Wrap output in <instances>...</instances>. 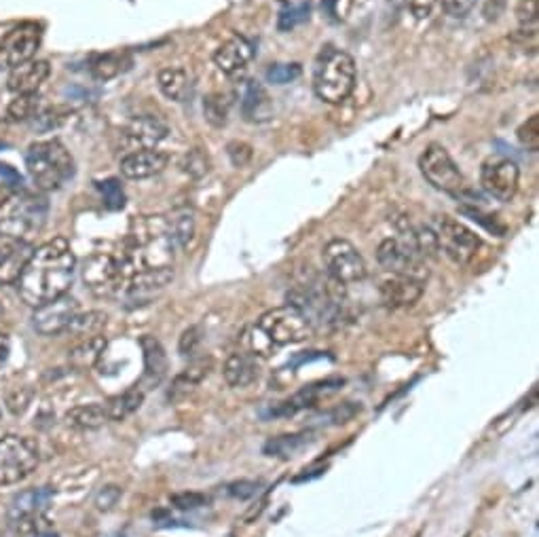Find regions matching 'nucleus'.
I'll return each mask as SVG.
<instances>
[{
  "label": "nucleus",
  "mask_w": 539,
  "mask_h": 537,
  "mask_svg": "<svg viewBox=\"0 0 539 537\" xmlns=\"http://www.w3.org/2000/svg\"><path fill=\"white\" fill-rule=\"evenodd\" d=\"M77 271L70 244L64 237H55L41 248H34L30 261L17 280L22 301L30 307H43L68 292Z\"/></svg>",
  "instance_id": "obj_1"
},
{
  "label": "nucleus",
  "mask_w": 539,
  "mask_h": 537,
  "mask_svg": "<svg viewBox=\"0 0 539 537\" xmlns=\"http://www.w3.org/2000/svg\"><path fill=\"white\" fill-rule=\"evenodd\" d=\"M174 250L176 244L167 229L165 216H142L129 233V250L121 263L129 275L148 269H165L174 265Z\"/></svg>",
  "instance_id": "obj_2"
},
{
  "label": "nucleus",
  "mask_w": 539,
  "mask_h": 537,
  "mask_svg": "<svg viewBox=\"0 0 539 537\" xmlns=\"http://www.w3.org/2000/svg\"><path fill=\"white\" fill-rule=\"evenodd\" d=\"M49 203L26 189H0V235L11 242H30L45 227Z\"/></svg>",
  "instance_id": "obj_3"
},
{
  "label": "nucleus",
  "mask_w": 539,
  "mask_h": 537,
  "mask_svg": "<svg viewBox=\"0 0 539 537\" xmlns=\"http://www.w3.org/2000/svg\"><path fill=\"white\" fill-rule=\"evenodd\" d=\"M26 170L36 191L51 193L74 176V159L60 140L34 142L26 153Z\"/></svg>",
  "instance_id": "obj_4"
},
{
  "label": "nucleus",
  "mask_w": 539,
  "mask_h": 537,
  "mask_svg": "<svg viewBox=\"0 0 539 537\" xmlns=\"http://www.w3.org/2000/svg\"><path fill=\"white\" fill-rule=\"evenodd\" d=\"M356 87V62L349 53L326 47L313 68V91L322 102L337 106Z\"/></svg>",
  "instance_id": "obj_5"
},
{
  "label": "nucleus",
  "mask_w": 539,
  "mask_h": 537,
  "mask_svg": "<svg viewBox=\"0 0 539 537\" xmlns=\"http://www.w3.org/2000/svg\"><path fill=\"white\" fill-rule=\"evenodd\" d=\"M256 328L263 332L265 339L273 347L301 343V341L309 339L311 332H313L309 320L292 305L275 307V309L263 313L260 320L256 322Z\"/></svg>",
  "instance_id": "obj_6"
},
{
  "label": "nucleus",
  "mask_w": 539,
  "mask_h": 537,
  "mask_svg": "<svg viewBox=\"0 0 539 537\" xmlns=\"http://www.w3.org/2000/svg\"><path fill=\"white\" fill-rule=\"evenodd\" d=\"M41 461L36 442L22 436L0 438V487L15 485L30 476Z\"/></svg>",
  "instance_id": "obj_7"
},
{
  "label": "nucleus",
  "mask_w": 539,
  "mask_h": 537,
  "mask_svg": "<svg viewBox=\"0 0 539 537\" xmlns=\"http://www.w3.org/2000/svg\"><path fill=\"white\" fill-rule=\"evenodd\" d=\"M434 231L438 235L440 252L459 267L468 265L482 244L478 233L451 216H438Z\"/></svg>",
  "instance_id": "obj_8"
},
{
  "label": "nucleus",
  "mask_w": 539,
  "mask_h": 537,
  "mask_svg": "<svg viewBox=\"0 0 539 537\" xmlns=\"http://www.w3.org/2000/svg\"><path fill=\"white\" fill-rule=\"evenodd\" d=\"M129 280V271L121 258L110 254L89 256L83 265V282L96 296L121 294Z\"/></svg>",
  "instance_id": "obj_9"
},
{
  "label": "nucleus",
  "mask_w": 539,
  "mask_h": 537,
  "mask_svg": "<svg viewBox=\"0 0 539 537\" xmlns=\"http://www.w3.org/2000/svg\"><path fill=\"white\" fill-rule=\"evenodd\" d=\"M419 170L434 189L455 195L463 189V174L442 144H430L419 157Z\"/></svg>",
  "instance_id": "obj_10"
},
{
  "label": "nucleus",
  "mask_w": 539,
  "mask_h": 537,
  "mask_svg": "<svg viewBox=\"0 0 539 537\" xmlns=\"http://www.w3.org/2000/svg\"><path fill=\"white\" fill-rule=\"evenodd\" d=\"M322 258L328 277L343 286L358 284L366 277L364 258L358 248L347 242V239H332V242H328L322 252Z\"/></svg>",
  "instance_id": "obj_11"
},
{
  "label": "nucleus",
  "mask_w": 539,
  "mask_h": 537,
  "mask_svg": "<svg viewBox=\"0 0 539 537\" xmlns=\"http://www.w3.org/2000/svg\"><path fill=\"white\" fill-rule=\"evenodd\" d=\"M377 261L379 265L392 275L411 277V280L425 282L430 277V269H427L423 258H419L411 248L398 242L396 237H389L377 248Z\"/></svg>",
  "instance_id": "obj_12"
},
{
  "label": "nucleus",
  "mask_w": 539,
  "mask_h": 537,
  "mask_svg": "<svg viewBox=\"0 0 539 537\" xmlns=\"http://www.w3.org/2000/svg\"><path fill=\"white\" fill-rule=\"evenodd\" d=\"M41 28L36 24H20L0 39V68H15L36 58L41 47Z\"/></svg>",
  "instance_id": "obj_13"
},
{
  "label": "nucleus",
  "mask_w": 539,
  "mask_h": 537,
  "mask_svg": "<svg viewBox=\"0 0 539 537\" xmlns=\"http://www.w3.org/2000/svg\"><path fill=\"white\" fill-rule=\"evenodd\" d=\"M520 170L512 159L506 157H489L482 163L480 184L482 191L497 201H512L518 191Z\"/></svg>",
  "instance_id": "obj_14"
},
{
  "label": "nucleus",
  "mask_w": 539,
  "mask_h": 537,
  "mask_svg": "<svg viewBox=\"0 0 539 537\" xmlns=\"http://www.w3.org/2000/svg\"><path fill=\"white\" fill-rule=\"evenodd\" d=\"M343 385H345V379H341V377H328V379H322V381L309 383V385L301 387V390L296 392L294 396H290V398H286L282 402H277L275 406H271L267 417H271V419H288V417L299 415L301 411H307V409H311V406L318 404V400L337 394Z\"/></svg>",
  "instance_id": "obj_15"
},
{
  "label": "nucleus",
  "mask_w": 539,
  "mask_h": 537,
  "mask_svg": "<svg viewBox=\"0 0 539 537\" xmlns=\"http://www.w3.org/2000/svg\"><path fill=\"white\" fill-rule=\"evenodd\" d=\"M172 280H174V267L138 271L129 275L121 294L127 307H142L155 301L157 296L172 284Z\"/></svg>",
  "instance_id": "obj_16"
},
{
  "label": "nucleus",
  "mask_w": 539,
  "mask_h": 537,
  "mask_svg": "<svg viewBox=\"0 0 539 537\" xmlns=\"http://www.w3.org/2000/svg\"><path fill=\"white\" fill-rule=\"evenodd\" d=\"M81 313L77 299L64 294L60 299H55L43 307L34 309L32 316V326L43 337H58L62 332H66L72 324V320Z\"/></svg>",
  "instance_id": "obj_17"
},
{
  "label": "nucleus",
  "mask_w": 539,
  "mask_h": 537,
  "mask_svg": "<svg viewBox=\"0 0 539 537\" xmlns=\"http://www.w3.org/2000/svg\"><path fill=\"white\" fill-rule=\"evenodd\" d=\"M167 134H170V127L163 119L155 115H138L121 132V148L125 155L148 151V148H155L161 140H165Z\"/></svg>",
  "instance_id": "obj_18"
},
{
  "label": "nucleus",
  "mask_w": 539,
  "mask_h": 537,
  "mask_svg": "<svg viewBox=\"0 0 539 537\" xmlns=\"http://www.w3.org/2000/svg\"><path fill=\"white\" fill-rule=\"evenodd\" d=\"M254 58V47L244 36H231L214 51L216 68L227 77H239Z\"/></svg>",
  "instance_id": "obj_19"
},
{
  "label": "nucleus",
  "mask_w": 539,
  "mask_h": 537,
  "mask_svg": "<svg viewBox=\"0 0 539 537\" xmlns=\"http://www.w3.org/2000/svg\"><path fill=\"white\" fill-rule=\"evenodd\" d=\"M379 294L383 305L392 309L413 307L423 296V282L411 280V277L402 275H389L381 282Z\"/></svg>",
  "instance_id": "obj_20"
},
{
  "label": "nucleus",
  "mask_w": 539,
  "mask_h": 537,
  "mask_svg": "<svg viewBox=\"0 0 539 537\" xmlns=\"http://www.w3.org/2000/svg\"><path fill=\"white\" fill-rule=\"evenodd\" d=\"M51 66L45 60H30L26 64H20L9 70V79L7 87L13 91L15 96H24V94H39V89L43 83L49 79Z\"/></svg>",
  "instance_id": "obj_21"
},
{
  "label": "nucleus",
  "mask_w": 539,
  "mask_h": 537,
  "mask_svg": "<svg viewBox=\"0 0 539 537\" xmlns=\"http://www.w3.org/2000/svg\"><path fill=\"white\" fill-rule=\"evenodd\" d=\"M167 161H170V157L163 151H157V148L127 153L121 159V174L129 180H146L161 174L167 168Z\"/></svg>",
  "instance_id": "obj_22"
},
{
  "label": "nucleus",
  "mask_w": 539,
  "mask_h": 537,
  "mask_svg": "<svg viewBox=\"0 0 539 537\" xmlns=\"http://www.w3.org/2000/svg\"><path fill=\"white\" fill-rule=\"evenodd\" d=\"M53 495L55 493L49 487L30 489V491H24L20 495H15L11 506H9V523L15 525V523L28 521V518L43 516L45 510L53 502Z\"/></svg>",
  "instance_id": "obj_23"
},
{
  "label": "nucleus",
  "mask_w": 539,
  "mask_h": 537,
  "mask_svg": "<svg viewBox=\"0 0 539 537\" xmlns=\"http://www.w3.org/2000/svg\"><path fill=\"white\" fill-rule=\"evenodd\" d=\"M32 252L34 246L30 242H11L9 239V244L0 246V286L17 284Z\"/></svg>",
  "instance_id": "obj_24"
},
{
  "label": "nucleus",
  "mask_w": 539,
  "mask_h": 537,
  "mask_svg": "<svg viewBox=\"0 0 539 537\" xmlns=\"http://www.w3.org/2000/svg\"><path fill=\"white\" fill-rule=\"evenodd\" d=\"M260 375V366L256 356L248 351H235L222 366V377L233 390H246Z\"/></svg>",
  "instance_id": "obj_25"
},
{
  "label": "nucleus",
  "mask_w": 539,
  "mask_h": 537,
  "mask_svg": "<svg viewBox=\"0 0 539 537\" xmlns=\"http://www.w3.org/2000/svg\"><path fill=\"white\" fill-rule=\"evenodd\" d=\"M241 115L250 123H265L273 117V100L263 83H246L244 96H241Z\"/></svg>",
  "instance_id": "obj_26"
},
{
  "label": "nucleus",
  "mask_w": 539,
  "mask_h": 537,
  "mask_svg": "<svg viewBox=\"0 0 539 537\" xmlns=\"http://www.w3.org/2000/svg\"><path fill=\"white\" fill-rule=\"evenodd\" d=\"M140 345L144 351V377L138 387L146 392V390H151V387H157L165 379L167 354L163 345L155 337H142Z\"/></svg>",
  "instance_id": "obj_27"
},
{
  "label": "nucleus",
  "mask_w": 539,
  "mask_h": 537,
  "mask_svg": "<svg viewBox=\"0 0 539 537\" xmlns=\"http://www.w3.org/2000/svg\"><path fill=\"white\" fill-rule=\"evenodd\" d=\"M210 370H212V358H195L187 368L182 370L180 375H176V379L172 383L170 398L180 400V398H187L189 394H193L195 387L203 379H208Z\"/></svg>",
  "instance_id": "obj_28"
},
{
  "label": "nucleus",
  "mask_w": 539,
  "mask_h": 537,
  "mask_svg": "<svg viewBox=\"0 0 539 537\" xmlns=\"http://www.w3.org/2000/svg\"><path fill=\"white\" fill-rule=\"evenodd\" d=\"M315 434L313 432H294L269 438L263 447V453L273 459H292L299 455L309 444H313Z\"/></svg>",
  "instance_id": "obj_29"
},
{
  "label": "nucleus",
  "mask_w": 539,
  "mask_h": 537,
  "mask_svg": "<svg viewBox=\"0 0 539 537\" xmlns=\"http://www.w3.org/2000/svg\"><path fill=\"white\" fill-rule=\"evenodd\" d=\"M165 220H167V229H170L176 248H189L197 231V220H195L193 208L189 206L174 208L170 216H165Z\"/></svg>",
  "instance_id": "obj_30"
},
{
  "label": "nucleus",
  "mask_w": 539,
  "mask_h": 537,
  "mask_svg": "<svg viewBox=\"0 0 539 537\" xmlns=\"http://www.w3.org/2000/svg\"><path fill=\"white\" fill-rule=\"evenodd\" d=\"M106 345H108V341L104 335H96V337L79 341L68 351L70 366L77 368V370H87L91 366H96L100 362V358L104 356Z\"/></svg>",
  "instance_id": "obj_31"
},
{
  "label": "nucleus",
  "mask_w": 539,
  "mask_h": 537,
  "mask_svg": "<svg viewBox=\"0 0 539 537\" xmlns=\"http://www.w3.org/2000/svg\"><path fill=\"white\" fill-rule=\"evenodd\" d=\"M66 423L77 430H98L108 423L104 404H79L66 413Z\"/></svg>",
  "instance_id": "obj_32"
},
{
  "label": "nucleus",
  "mask_w": 539,
  "mask_h": 537,
  "mask_svg": "<svg viewBox=\"0 0 539 537\" xmlns=\"http://www.w3.org/2000/svg\"><path fill=\"white\" fill-rule=\"evenodd\" d=\"M161 94L172 102H184L189 96V74L182 68H163L157 77Z\"/></svg>",
  "instance_id": "obj_33"
},
{
  "label": "nucleus",
  "mask_w": 539,
  "mask_h": 537,
  "mask_svg": "<svg viewBox=\"0 0 539 537\" xmlns=\"http://www.w3.org/2000/svg\"><path fill=\"white\" fill-rule=\"evenodd\" d=\"M144 402V390L140 387H132V390H127L115 398H110L104 406H106V415L108 421H123L129 415H134Z\"/></svg>",
  "instance_id": "obj_34"
},
{
  "label": "nucleus",
  "mask_w": 539,
  "mask_h": 537,
  "mask_svg": "<svg viewBox=\"0 0 539 537\" xmlns=\"http://www.w3.org/2000/svg\"><path fill=\"white\" fill-rule=\"evenodd\" d=\"M106 313L102 311H87V313H79L77 318L72 320L70 328L66 332H70L72 337H77L79 341L102 335V330L106 328Z\"/></svg>",
  "instance_id": "obj_35"
},
{
  "label": "nucleus",
  "mask_w": 539,
  "mask_h": 537,
  "mask_svg": "<svg viewBox=\"0 0 539 537\" xmlns=\"http://www.w3.org/2000/svg\"><path fill=\"white\" fill-rule=\"evenodd\" d=\"M43 98L39 94H24L15 96L7 108V115L11 121H32L41 113Z\"/></svg>",
  "instance_id": "obj_36"
},
{
  "label": "nucleus",
  "mask_w": 539,
  "mask_h": 537,
  "mask_svg": "<svg viewBox=\"0 0 539 537\" xmlns=\"http://www.w3.org/2000/svg\"><path fill=\"white\" fill-rule=\"evenodd\" d=\"M125 70V55L123 53H104L100 58L94 60L91 64V74L98 81H110L119 77V74Z\"/></svg>",
  "instance_id": "obj_37"
},
{
  "label": "nucleus",
  "mask_w": 539,
  "mask_h": 537,
  "mask_svg": "<svg viewBox=\"0 0 539 537\" xmlns=\"http://www.w3.org/2000/svg\"><path fill=\"white\" fill-rule=\"evenodd\" d=\"M203 117L212 127H225L229 121V100L222 94H210L203 100Z\"/></svg>",
  "instance_id": "obj_38"
},
{
  "label": "nucleus",
  "mask_w": 539,
  "mask_h": 537,
  "mask_svg": "<svg viewBox=\"0 0 539 537\" xmlns=\"http://www.w3.org/2000/svg\"><path fill=\"white\" fill-rule=\"evenodd\" d=\"M68 117L70 110L64 106H43L41 113L32 119V125L39 129V132H51V129H58Z\"/></svg>",
  "instance_id": "obj_39"
},
{
  "label": "nucleus",
  "mask_w": 539,
  "mask_h": 537,
  "mask_svg": "<svg viewBox=\"0 0 539 537\" xmlns=\"http://www.w3.org/2000/svg\"><path fill=\"white\" fill-rule=\"evenodd\" d=\"M309 13H311V7L309 3H301V5H292L288 9H284L280 13V20H277V28H280L282 32H290L294 30L296 26H301L309 20Z\"/></svg>",
  "instance_id": "obj_40"
},
{
  "label": "nucleus",
  "mask_w": 539,
  "mask_h": 537,
  "mask_svg": "<svg viewBox=\"0 0 539 537\" xmlns=\"http://www.w3.org/2000/svg\"><path fill=\"white\" fill-rule=\"evenodd\" d=\"M170 504L176 510L191 512V510H199L203 506H208L210 497L206 493H199V491H182V493H176L170 497Z\"/></svg>",
  "instance_id": "obj_41"
},
{
  "label": "nucleus",
  "mask_w": 539,
  "mask_h": 537,
  "mask_svg": "<svg viewBox=\"0 0 539 537\" xmlns=\"http://www.w3.org/2000/svg\"><path fill=\"white\" fill-rule=\"evenodd\" d=\"M182 168L193 180H199L210 172V159L206 153L201 151V148H193V151L184 157Z\"/></svg>",
  "instance_id": "obj_42"
},
{
  "label": "nucleus",
  "mask_w": 539,
  "mask_h": 537,
  "mask_svg": "<svg viewBox=\"0 0 539 537\" xmlns=\"http://www.w3.org/2000/svg\"><path fill=\"white\" fill-rule=\"evenodd\" d=\"M301 64H273L267 70V83L271 85H288L301 77Z\"/></svg>",
  "instance_id": "obj_43"
},
{
  "label": "nucleus",
  "mask_w": 539,
  "mask_h": 537,
  "mask_svg": "<svg viewBox=\"0 0 539 537\" xmlns=\"http://www.w3.org/2000/svg\"><path fill=\"white\" fill-rule=\"evenodd\" d=\"M518 142L523 144L527 151H539V115H531L523 125L518 127Z\"/></svg>",
  "instance_id": "obj_44"
},
{
  "label": "nucleus",
  "mask_w": 539,
  "mask_h": 537,
  "mask_svg": "<svg viewBox=\"0 0 539 537\" xmlns=\"http://www.w3.org/2000/svg\"><path fill=\"white\" fill-rule=\"evenodd\" d=\"M518 22L523 26V32H529L531 36H535L537 32V15H539V3L537 0H523V3L518 5Z\"/></svg>",
  "instance_id": "obj_45"
},
{
  "label": "nucleus",
  "mask_w": 539,
  "mask_h": 537,
  "mask_svg": "<svg viewBox=\"0 0 539 537\" xmlns=\"http://www.w3.org/2000/svg\"><path fill=\"white\" fill-rule=\"evenodd\" d=\"M203 343V330L201 326H189L187 330L180 335V341H178V351L182 356H195L199 347Z\"/></svg>",
  "instance_id": "obj_46"
},
{
  "label": "nucleus",
  "mask_w": 539,
  "mask_h": 537,
  "mask_svg": "<svg viewBox=\"0 0 539 537\" xmlns=\"http://www.w3.org/2000/svg\"><path fill=\"white\" fill-rule=\"evenodd\" d=\"M263 483L260 480H235V483H231L227 487V493L233 497V499H239V502H246V499H252L256 497L260 491H263Z\"/></svg>",
  "instance_id": "obj_47"
},
{
  "label": "nucleus",
  "mask_w": 539,
  "mask_h": 537,
  "mask_svg": "<svg viewBox=\"0 0 539 537\" xmlns=\"http://www.w3.org/2000/svg\"><path fill=\"white\" fill-rule=\"evenodd\" d=\"M98 189L102 191V197L106 201V206L108 208H113V210H119L123 208V203H125V195H123V189H121V184L117 180H104L98 184Z\"/></svg>",
  "instance_id": "obj_48"
},
{
  "label": "nucleus",
  "mask_w": 539,
  "mask_h": 537,
  "mask_svg": "<svg viewBox=\"0 0 539 537\" xmlns=\"http://www.w3.org/2000/svg\"><path fill=\"white\" fill-rule=\"evenodd\" d=\"M227 155H229V161L235 165V168H244V165H248L252 161V146L246 144V142H239V140H233L227 144Z\"/></svg>",
  "instance_id": "obj_49"
},
{
  "label": "nucleus",
  "mask_w": 539,
  "mask_h": 537,
  "mask_svg": "<svg viewBox=\"0 0 539 537\" xmlns=\"http://www.w3.org/2000/svg\"><path fill=\"white\" fill-rule=\"evenodd\" d=\"M360 411H362L360 402H345V404L337 406V409H332V411L326 415V419H328V423L339 425V423L351 421L353 417L360 415Z\"/></svg>",
  "instance_id": "obj_50"
},
{
  "label": "nucleus",
  "mask_w": 539,
  "mask_h": 537,
  "mask_svg": "<svg viewBox=\"0 0 539 537\" xmlns=\"http://www.w3.org/2000/svg\"><path fill=\"white\" fill-rule=\"evenodd\" d=\"M121 495H123L121 487H117V485H106V487L100 489V493L96 495V508L102 510V512L113 510V508L119 504Z\"/></svg>",
  "instance_id": "obj_51"
},
{
  "label": "nucleus",
  "mask_w": 539,
  "mask_h": 537,
  "mask_svg": "<svg viewBox=\"0 0 539 537\" xmlns=\"http://www.w3.org/2000/svg\"><path fill=\"white\" fill-rule=\"evenodd\" d=\"M442 3V0H411V13L415 15V20L423 22L430 20L436 7Z\"/></svg>",
  "instance_id": "obj_52"
},
{
  "label": "nucleus",
  "mask_w": 539,
  "mask_h": 537,
  "mask_svg": "<svg viewBox=\"0 0 539 537\" xmlns=\"http://www.w3.org/2000/svg\"><path fill=\"white\" fill-rule=\"evenodd\" d=\"M476 5V0H442L444 11L453 17L468 15Z\"/></svg>",
  "instance_id": "obj_53"
},
{
  "label": "nucleus",
  "mask_w": 539,
  "mask_h": 537,
  "mask_svg": "<svg viewBox=\"0 0 539 537\" xmlns=\"http://www.w3.org/2000/svg\"><path fill=\"white\" fill-rule=\"evenodd\" d=\"M28 404H30V392H22V394L15 392L7 398V406L13 415H22L28 409Z\"/></svg>",
  "instance_id": "obj_54"
},
{
  "label": "nucleus",
  "mask_w": 539,
  "mask_h": 537,
  "mask_svg": "<svg viewBox=\"0 0 539 537\" xmlns=\"http://www.w3.org/2000/svg\"><path fill=\"white\" fill-rule=\"evenodd\" d=\"M9 351H11V339L5 330H0V366L7 362Z\"/></svg>",
  "instance_id": "obj_55"
},
{
  "label": "nucleus",
  "mask_w": 539,
  "mask_h": 537,
  "mask_svg": "<svg viewBox=\"0 0 539 537\" xmlns=\"http://www.w3.org/2000/svg\"><path fill=\"white\" fill-rule=\"evenodd\" d=\"M36 537H58V535H51V533H43V535H36Z\"/></svg>",
  "instance_id": "obj_56"
}]
</instances>
